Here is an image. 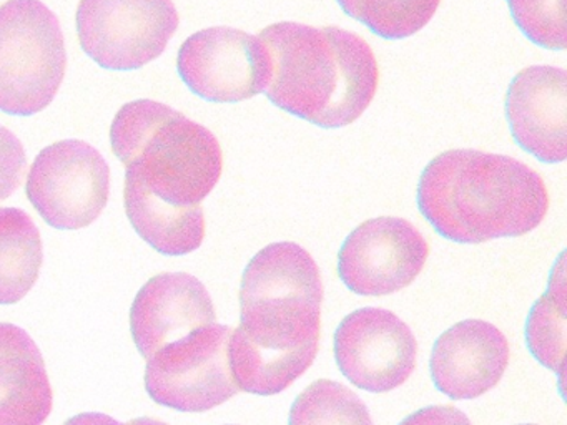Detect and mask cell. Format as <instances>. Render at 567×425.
Here are the masks:
<instances>
[{"mask_svg":"<svg viewBox=\"0 0 567 425\" xmlns=\"http://www.w3.org/2000/svg\"><path fill=\"white\" fill-rule=\"evenodd\" d=\"M567 73L549 65L527 66L514 76L506 115L514 139L546 163L567 156Z\"/></svg>","mask_w":567,"mask_h":425,"instance_id":"obj_13","label":"cell"},{"mask_svg":"<svg viewBox=\"0 0 567 425\" xmlns=\"http://www.w3.org/2000/svg\"><path fill=\"white\" fill-rule=\"evenodd\" d=\"M52 402L38 345L24 329L0 322V425H42Z\"/></svg>","mask_w":567,"mask_h":425,"instance_id":"obj_15","label":"cell"},{"mask_svg":"<svg viewBox=\"0 0 567 425\" xmlns=\"http://www.w3.org/2000/svg\"><path fill=\"white\" fill-rule=\"evenodd\" d=\"M400 425H473L460 408L453 405H431L408 415Z\"/></svg>","mask_w":567,"mask_h":425,"instance_id":"obj_23","label":"cell"},{"mask_svg":"<svg viewBox=\"0 0 567 425\" xmlns=\"http://www.w3.org/2000/svg\"><path fill=\"white\" fill-rule=\"evenodd\" d=\"M323 282L307 249L268 245L241 278L240 325L231 329L228 357L238 388L275 395L293 384L317 357Z\"/></svg>","mask_w":567,"mask_h":425,"instance_id":"obj_1","label":"cell"},{"mask_svg":"<svg viewBox=\"0 0 567 425\" xmlns=\"http://www.w3.org/2000/svg\"><path fill=\"white\" fill-rule=\"evenodd\" d=\"M509 364L506 335L486 321L467 319L437 338L431 377L447 397L476 398L496 387Z\"/></svg>","mask_w":567,"mask_h":425,"instance_id":"obj_14","label":"cell"},{"mask_svg":"<svg viewBox=\"0 0 567 425\" xmlns=\"http://www.w3.org/2000/svg\"><path fill=\"white\" fill-rule=\"evenodd\" d=\"M427 256L430 245L410 221L381 216L361 222L344 239L338 274L357 294H393L417 278Z\"/></svg>","mask_w":567,"mask_h":425,"instance_id":"obj_10","label":"cell"},{"mask_svg":"<svg viewBox=\"0 0 567 425\" xmlns=\"http://www.w3.org/2000/svg\"><path fill=\"white\" fill-rule=\"evenodd\" d=\"M28 158L21 139L0 125V201L8 199L24 182Z\"/></svg>","mask_w":567,"mask_h":425,"instance_id":"obj_22","label":"cell"},{"mask_svg":"<svg viewBox=\"0 0 567 425\" xmlns=\"http://www.w3.org/2000/svg\"><path fill=\"white\" fill-rule=\"evenodd\" d=\"M520 425H536V424H520Z\"/></svg>","mask_w":567,"mask_h":425,"instance_id":"obj_26","label":"cell"},{"mask_svg":"<svg viewBox=\"0 0 567 425\" xmlns=\"http://www.w3.org/2000/svg\"><path fill=\"white\" fill-rule=\"evenodd\" d=\"M64 425H122L115 418L109 417L105 414H97V412H84V414L75 415L69 418Z\"/></svg>","mask_w":567,"mask_h":425,"instance_id":"obj_24","label":"cell"},{"mask_svg":"<svg viewBox=\"0 0 567 425\" xmlns=\"http://www.w3.org/2000/svg\"><path fill=\"white\" fill-rule=\"evenodd\" d=\"M288 425H374L370 412L351 388L318 379L308 385L290 412Z\"/></svg>","mask_w":567,"mask_h":425,"instance_id":"obj_19","label":"cell"},{"mask_svg":"<svg viewBox=\"0 0 567 425\" xmlns=\"http://www.w3.org/2000/svg\"><path fill=\"white\" fill-rule=\"evenodd\" d=\"M527 348L534 357L563 381L566 369V274L560 256L549 289L530 309L526 324Z\"/></svg>","mask_w":567,"mask_h":425,"instance_id":"obj_18","label":"cell"},{"mask_svg":"<svg viewBox=\"0 0 567 425\" xmlns=\"http://www.w3.org/2000/svg\"><path fill=\"white\" fill-rule=\"evenodd\" d=\"M231 328L210 324L165 345L147 359L145 388L157 404L207 412L240 392L231 374Z\"/></svg>","mask_w":567,"mask_h":425,"instance_id":"obj_6","label":"cell"},{"mask_svg":"<svg viewBox=\"0 0 567 425\" xmlns=\"http://www.w3.org/2000/svg\"><path fill=\"white\" fill-rule=\"evenodd\" d=\"M271 56L267 95L323 128L357 122L373 102L380 66L370 43L340 27L278 22L260 32Z\"/></svg>","mask_w":567,"mask_h":425,"instance_id":"obj_3","label":"cell"},{"mask_svg":"<svg viewBox=\"0 0 567 425\" xmlns=\"http://www.w3.org/2000/svg\"><path fill=\"white\" fill-rule=\"evenodd\" d=\"M207 288L187 272H162L145 282L131 309V331L145 359L195 329L215 324Z\"/></svg>","mask_w":567,"mask_h":425,"instance_id":"obj_12","label":"cell"},{"mask_svg":"<svg viewBox=\"0 0 567 425\" xmlns=\"http://www.w3.org/2000/svg\"><path fill=\"white\" fill-rule=\"evenodd\" d=\"M177 69L195 95L208 102L237 103L267 90L271 56L260 37L231 27H210L182 43Z\"/></svg>","mask_w":567,"mask_h":425,"instance_id":"obj_9","label":"cell"},{"mask_svg":"<svg viewBox=\"0 0 567 425\" xmlns=\"http://www.w3.org/2000/svg\"><path fill=\"white\" fill-rule=\"evenodd\" d=\"M172 0H81L82 50L109 70H135L158 59L177 30Z\"/></svg>","mask_w":567,"mask_h":425,"instance_id":"obj_7","label":"cell"},{"mask_svg":"<svg viewBox=\"0 0 567 425\" xmlns=\"http://www.w3.org/2000/svg\"><path fill=\"white\" fill-rule=\"evenodd\" d=\"M42 238L31 216L19 208H0V305L16 304L38 281Z\"/></svg>","mask_w":567,"mask_h":425,"instance_id":"obj_17","label":"cell"},{"mask_svg":"<svg viewBox=\"0 0 567 425\" xmlns=\"http://www.w3.org/2000/svg\"><path fill=\"white\" fill-rule=\"evenodd\" d=\"M124 425H168V424H165V422L158 421V418L141 417V418H134V421L127 422V424H124Z\"/></svg>","mask_w":567,"mask_h":425,"instance_id":"obj_25","label":"cell"},{"mask_svg":"<svg viewBox=\"0 0 567 425\" xmlns=\"http://www.w3.org/2000/svg\"><path fill=\"white\" fill-rule=\"evenodd\" d=\"M68 69L64 33L41 0L0 6V110L29 116L51 105Z\"/></svg>","mask_w":567,"mask_h":425,"instance_id":"obj_5","label":"cell"},{"mask_svg":"<svg viewBox=\"0 0 567 425\" xmlns=\"http://www.w3.org/2000/svg\"><path fill=\"white\" fill-rule=\"evenodd\" d=\"M25 193L52 228H85L107 206L111 169L94 146L62 139L39 153L29 169Z\"/></svg>","mask_w":567,"mask_h":425,"instance_id":"obj_8","label":"cell"},{"mask_svg":"<svg viewBox=\"0 0 567 425\" xmlns=\"http://www.w3.org/2000/svg\"><path fill=\"white\" fill-rule=\"evenodd\" d=\"M417 205L441 236L476 245L536 229L549 191L536 169L511 156L450 149L424 168Z\"/></svg>","mask_w":567,"mask_h":425,"instance_id":"obj_2","label":"cell"},{"mask_svg":"<svg viewBox=\"0 0 567 425\" xmlns=\"http://www.w3.org/2000/svg\"><path fill=\"white\" fill-rule=\"evenodd\" d=\"M416 355L413 332L386 309H358L334 332L338 367L363 391L380 394L400 387L413 374Z\"/></svg>","mask_w":567,"mask_h":425,"instance_id":"obj_11","label":"cell"},{"mask_svg":"<svg viewBox=\"0 0 567 425\" xmlns=\"http://www.w3.org/2000/svg\"><path fill=\"white\" fill-rule=\"evenodd\" d=\"M514 22L537 45L566 50V0H507Z\"/></svg>","mask_w":567,"mask_h":425,"instance_id":"obj_21","label":"cell"},{"mask_svg":"<svg viewBox=\"0 0 567 425\" xmlns=\"http://www.w3.org/2000/svg\"><path fill=\"white\" fill-rule=\"evenodd\" d=\"M124 198L125 212L135 231L162 255H188L200 248L207 229L200 205H171L127 175Z\"/></svg>","mask_w":567,"mask_h":425,"instance_id":"obj_16","label":"cell"},{"mask_svg":"<svg viewBox=\"0 0 567 425\" xmlns=\"http://www.w3.org/2000/svg\"><path fill=\"white\" fill-rule=\"evenodd\" d=\"M341 9L388 40L406 39L430 23L441 0H338Z\"/></svg>","mask_w":567,"mask_h":425,"instance_id":"obj_20","label":"cell"},{"mask_svg":"<svg viewBox=\"0 0 567 425\" xmlns=\"http://www.w3.org/2000/svg\"><path fill=\"white\" fill-rule=\"evenodd\" d=\"M111 143L127 176L171 205H200L224 172L214 133L154 100L122 106L112 122Z\"/></svg>","mask_w":567,"mask_h":425,"instance_id":"obj_4","label":"cell"}]
</instances>
